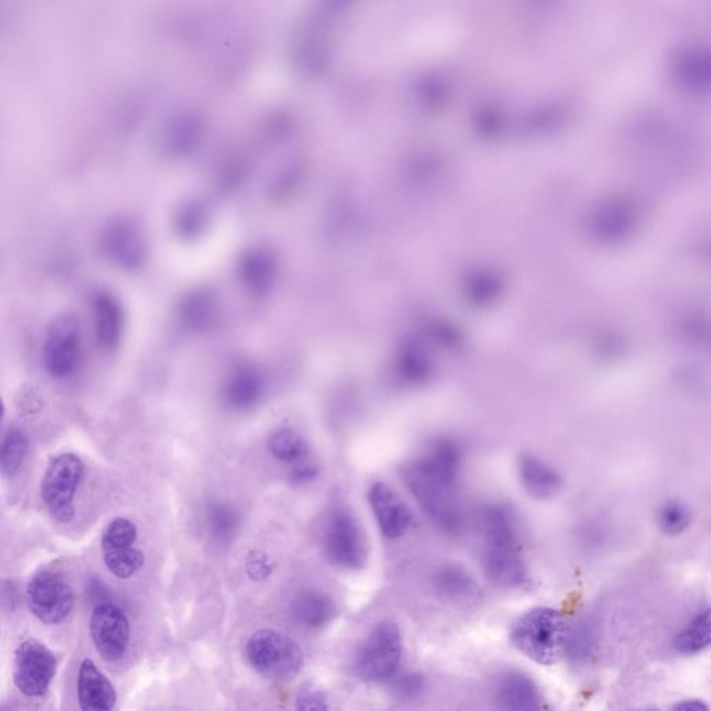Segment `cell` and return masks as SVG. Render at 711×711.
Listing matches in <instances>:
<instances>
[{
  "mask_svg": "<svg viewBox=\"0 0 711 711\" xmlns=\"http://www.w3.org/2000/svg\"><path fill=\"white\" fill-rule=\"evenodd\" d=\"M460 467L425 452L403 467V480L432 523L443 532L457 535L464 527V516L455 485Z\"/></svg>",
  "mask_w": 711,
  "mask_h": 711,
  "instance_id": "1",
  "label": "cell"
},
{
  "mask_svg": "<svg viewBox=\"0 0 711 711\" xmlns=\"http://www.w3.org/2000/svg\"><path fill=\"white\" fill-rule=\"evenodd\" d=\"M481 527L484 570L489 580L507 589L524 587L528 568L512 513L503 506H489L482 514Z\"/></svg>",
  "mask_w": 711,
  "mask_h": 711,
  "instance_id": "2",
  "label": "cell"
},
{
  "mask_svg": "<svg viewBox=\"0 0 711 711\" xmlns=\"http://www.w3.org/2000/svg\"><path fill=\"white\" fill-rule=\"evenodd\" d=\"M568 627L562 613L550 607H535L514 625L510 639L514 648L541 666H555L567 655Z\"/></svg>",
  "mask_w": 711,
  "mask_h": 711,
  "instance_id": "3",
  "label": "cell"
},
{
  "mask_svg": "<svg viewBox=\"0 0 711 711\" xmlns=\"http://www.w3.org/2000/svg\"><path fill=\"white\" fill-rule=\"evenodd\" d=\"M245 652L253 670L269 680H291L303 667L298 643L278 631L255 632L246 643Z\"/></svg>",
  "mask_w": 711,
  "mask_h": 711,
  "instance_id": "4",
  "label": "cell"
},
{
  "mask_svg": "<svg viewBox=\"0 0 711 711\" xmlns=\"http://www.w3.org/2000/svg\"><path fill=\"white\" fill-rule=\"evenodd\" d=\"M85 464L75 453H62L46 467L41 484L42 502L57 523L67 524L75 516V495L84 480Z\"/></svg>",
  "mask_w": 711,
  "mask_h": 711,
  "instance_id": "5",
  "label": "cell"
},
{
  "mask_svg": "<svg viewBox=\"0 0 711 711\" xmlns=\"http://www.w3.org/2000/svg\"><path fill=\"white\" fill-rule=\"evenodd\" d=\"M403 639L398 625L382 621L368 635L356 657V674L364 682H385L398 673Z\"/></svg>",
  "mask_w": 711,
  "mask_h": 711,
  "instance_id": "6",
  "label": "cell"
},
{
  "mask_svg": "<svg viewBox=\"0 0 711 711\" xmlns=\"http://www.w3.org/2000/svg\"><path fill=\"white\" fill-rule=\"evenodd\" d=\"M324 550L328 560L346 570H362L368 560L366 535L355 514L338 507L328 516L324 528Z\"/></svg>",
  "mask_w": 711,
  "mask_h": 711,
  "instance_id": "7",
  "label": "cell"
},
{
  "mask_svg": "<svg viewBox=\"0 0 711 711\" xmlns=\"http://www.w3.org/2000/svg\"><path fill=\"white\" fill-rule=\"evenodd\" d=\"M57 673L52 650L35 638L21 642L14 653L13 681L27 698H41L49 691Z\"/></svg>",
  "mask_w": 711,
  "mask_h": 711,
  "instance_id": "8",
  "label": "cell"
},
{
  "mask_svg": "<svg viewBox=\"0 0 711 711\" xmlns=\"http://www.w3.org/2000/svg\"><path fill=\"white\" fill-rule=\"evenodd\" d=\"M27 603L42 623L62 624L73 612L74 592L62 574L46 568L28 582Z\"/></svg>",
  "mask_w": 711,
  "mask_h": 711,
  "instance_id": "9",
  "label": "cell"
},
{
  "mask_svg": "<svg viewBox=\"0 0 711 711\" xmlns=\"http://www.w3.org/2000/svg\"><path fill=\"white\" fill-rule=\"evenodd\" d=\"M81 327L73 314L57 317L46 332L44 366L50 377L67 380L81 362Z\"/></svg>",
  "mask_w": 711,
  "mask_h": 711,
  "instance_id": "10",
  "label": "cell"
},
{
  "mask_svg": "<svg viewBox=\"0 0 711 711\" xmlns=\"http://www.w3.org/2000/svg\"><path fill=\"white\" fill-rule=\"evenodd\" d=\"M92 642L103 660L120 662L131 641V625L127 614L116 603L100 602L89 621Z\"/></svg>",
  "mask_w": 711,
  "mask_h": 711,
  "instance_id": "11",
  "label": "cell"
},
{
  "mask_svg": "<svg viewBox=\"0 0 711 711\" xmlns=\"http://www.w3.org/2000/svg\"><path fill=\"white\" fill-rule=\"evenodd\" d=\"M368 502L385 538H402L412 527V512L398 493L385 482H375L371 485Z\"/></svg>",
  "mask_w": 711,
  "mask_h": 711,
  "instance_id": "12",
  "label": "cell"
},
{
  "mask_svg": "<svg viewBox=\"0 0 711 711\" xmlns=\"http://www.w3.org/2000/svg\"><path fill=\"white\" fill-rule=\"evenodd\" d=\"M77 695L84 711H109L116 707V688L91 659H84L80 664Z\"/></svg>",
  "mask_w": 711,
  "mask_h": 711,
  "instance_id": "13",
  "label": "cell"
},
{
  "mask_svg": "<svg viewBox=\"0 0 711 711\" xmlns=\"http://www.w3.org/2000/svg\"><path fill=\"white\" fill-rule=\"evenodd\" d=\"M495 700L502 709L534 710L541 706V692L530 675L505 671L495 682Z\"/></svg>",
  "mask_w": 711,
  "mask_h": 711,
  "instance_id": "14",
  "label": "cell"
},
{
  "mask_svg": "<svg viewBox=\"0 0 711 711\" xmlns=\"http://www.w3.org/2000/svg\"><path fill=\"white\" fill-rule=\"evenodd\" d=\"M518 478L532 498L548 500L562 491L563 481L555 468L538 456L524 455L518 460Z\"/></svg>",
  "mask_w": 711,
  "mask_h": 711,
  "instance_id": "15",
  "label": "cell"
},
{
  "mask_svg": "<svg viewBox=\"0 0 711 711\" xmlns=\"http://www.w3.org/2000/svg\"><path fill=\"white\" fill-rule=\"evenodd\" d=\"M338 607L328 593L306 591L291 603V616L296 624L307 630H321L337 617Z\"/></svg>",
  "mask_w": 711,
  "mask_h": 711,
  "instance_id": "16",
  "label": "cell"
},
{
  "mask_svg": "<svg viewBox=\"0 0 711 711\" xmlns=\"http://www.w3.org/2000/svg\"><path fill=\"white\" fill-rule=\"evenodd\" d=\"M92 320L96 338L102 348L113 349L119 344L123 314L119 302L112 295L100 291L92 296Z\"/></svg>",
  "mask_w": 711,
  "mask_h": 711,
  "instance_id": "17",
  "label": "cell"
},
{
  "mask_svg": "<svg viewBox=\"0 0 711 711\" xmlns=\"http://www.w3.org/2000/svg\"><path fill=\"white\" fill-rule=\"evenodd\" d=\"M100 248L113 263L131 264L138 253L137 237L130 225L110 223L100 235Z\"/></svg>",
  "mask_w": 711,
  "mask_h": 711,
  "instance_id": "18",
  "label": "cell"
},
{
  "mask_svg": "<svg viewBox=\"0 0 711 711\" xmlns=\"http://www.w3.org/2000/svg\"><path fill=\"white\" fill-rule=\"evenodd\" d=\"M434 587L443 598L453 602H464L474 598L477 582L468 570L457 564H446L434 574Z\"/></svg>",
  "mask_w": 711,
  "mask_h": 711,
  "instance_id": "19",
  "label": "cell"
},
{
  "mask_svg": "<svg viewBox=\"0 0 711 711\" xmlns=\"http://www.w3.org/2000/svg\"><path fill=\"white\" fill-rule=\"evenodd\" d=\"M210 537L219 545H228L238 535L241 517L237 507L227 502H213L206 513Z\"/></svg>",
  "mask_w": 711,
  "mask_h": 711,
  "instance_id": "20",
  "label": "cell"
},
{
  "mask_svg": "<svg viewBox=\"0 0 711 711\" xmlns=\"http://www.w3.org/2000/svg\"><path fill=\"white\" fill-rule=\"evenodd\" d=\"M675 650L680 655L695 656L705 652L710 646V612L700 610L689 621L687 627L678 634L674 642Z\"/></svg>",
  "mask_w": 711,
  "mask_h": 711,
  "instance_id": "21",
  "label": "cell"
},
{
  "mask_svg": "<svg viewBox=\"0 0 711 711\" xmlns=\"http://www.w3.org/2000/svg\"><path fill=\"white\" fill-rule=\"evenodd\" d=\"M269 450L275 459L292 466L309 459L310 453L305 439L292 430L274 432L269 439Z\"/></svg>",
  "mask_w": 711,
  "mask_h": 711,
  "instance_id": "22",
  "label": "cell"
},
{
  "mask_svg": "<svg viewBox=\"0 0 711 711\" xmlns=\"http://www.w3.org/2000/svg\"><path fill=\"white\" fill-rule=\"evenodd\" d=\"M30 442L23 431L13 430L0 443V473L14 477L23 467Z\"/></svg>",
  "mask_w": 711,
  "mask_h": 711,
  "instance_id": "23",
  "label": "cell"
},
{
  "mask_svg": "<svg viewBox=\"0 0 711 711\" xmlns=\"http://www.w3.org/2000/svg\"><path fill=\"white\" fill-rule=\"evenodd\" d=\"M107 570L121 580L134 577L145 563V556L135 546L110 549L103 552Z\"/></svg>",
  "mask_w": 711,
  "mask_h": 711,
  "instance_id": "24",
  "label": "cell"
},
{
  "mask_svg": "<svg viewBox=\"0 0 711 711\" xmlns=\"http://www.w3.org/2000/svg\"><path fill=\"white\" fill-rule=\"evenodd\" d=\"M657 521L664 534L680 535L691 525V512L684 503L668 500L660 507Z\"/></svg>",
  "mask_w": 711,
  "mask_h": 711,
  "instance_id": "25",
  "label": "cell"
},
{
  "mask_svg": "<svg viewBox=\"0 0 711 711\" xmlns=\"http://www.w3.org/2000/svg\"><path fill=\"white\" fill-rule=\"evenodd\" d=\"M138 538L137 525L128 518H114L112 523L107 525L102 535V552L110 549L124 548V546H134Z\"/></svg>",
  "mask_w": 711,
  "mask_h": 711,
  "instance_id": "26",
  "label": "cell"
},
{
  "mask_svg": "<svg viewBox=\"0 0 711 711\" xmlns=\"http://www.w3.org/2000/svg\"><path fill=\"white\" fill-rule=\"evenodd\" d=\"M389 682L393 693L400 699L417 698L424 689V678L417 673H396Z\"/></svg>",
  "mask_w": 711,
  "mask_h": 711,
  "instance_id": "27",
  "label": "cell"
},
{
  "mask_svg": "<svg viewBox=\"0 0 711 711\" xmlns=\"http://www.w3.org/2000/svg\"><path fill=\"white\" fill-rule=\"evenodd\" d=\"M296 709L299 710H328L327 696L316 687L305 685L300 689L298 699H296Z\"/></svg>",
  "mask_w": 711,
  "mask_h": 711,
  "instance_id": "28",
  "label": "cell"
},
{
  "mask_svg": "<svg viewBox=\"0 0 711 711\" xmlns=\"http://www.w3.org/2000/svg\"><path fill=\"white\" fill-rule=\"evenodd\" d=\"M319 474V466L312 460L306 459L292 466L291 471H289V481L296 487H302V485L310 484V482L316 480Z\"/></svg>",
  "mask_w": 711,
  "mask_h": 711,
  "instance_id": "29",
  "label": "cell"
},
{
  "mask_svg": "<svg viewBox=\"0 0 711 711\" xmlns=\"http://www.w3.org/2000/svg\"><path fill=\"white\" fill-rule=\"evenodd\" d=\"M246 570H248L249 577L253 578V580H264V578L269 577L273 568H271L267 556H264L262 552H252L249 553Z\"/></svg>",
  "mask_w": 711,
  "mask_h": 711,
  "instance_id": "30",
  "label": "cell"
},
{
  "mask_svg": "<svg viewBox=\"0 0 711 711\" xmlns=\"http://www.w3.org/2000/svg\"><path fill=\"white\" fill-rule=\"evenodd\" d=\"M674 709L684 711H700L709 709V706H707L703 700L688 699L682 700L681 703H677V706H675Z\"/></svg>",
  "mask_w": 711,
  "mask_h": 711,
  "instance_id": "31",
  "label": "cell"
},
{
  "mask_svg": "<svg viewBox=\"0 0 711 711\" xmlns=\"http://www.w3.org/2000/svg\"><path fill=\"white\" fill-rule=\"evenodd\" d=\"M3 417H5V405H3V400L0 398V424H2Z\"/></svg>",
  "mask_w": 711,
  "mask_h": 711,
  "instance_id": "32",
  "label": "cell"
}]
</instances>
